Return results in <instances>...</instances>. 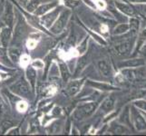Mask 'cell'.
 Here are the masks:
<instances>
[{
    "label": "cell",
    "instance_id": "obj_1",
    "mask_svg": "<svg viewBox=\"0 0 146 136\" xmlns=\"http://www.w3.org/2000/svg\"><path fill=\"white\" fill-rule=\"evenodd\" d=\"M124 38L119 39L113 44V51L118 56H128L133 53L137 34L130 31L123 34Z\"/></svg>",
    "mask_w": 146,
    "mask_h": 136
},
{
    "label": "cell",
    "instance_id": "obj_2",
    "mask_svg": "<svg viewBox=\"0 0 146 136\" xmlns=\"http://www.w3.org/2000/svg\"><path fill=\"white\" fill-rule=\"evenodd\" d=\"M99 102L97 101H84V103H79L72 113V118L77 122H82L88 118L96 112Z\"/></svg>",
    "mask_w": 146,
    "mask_h": 136
},
{
    "label": "cell",
    "instance_id": "obj_3",
    "mask_svg": "<svg viewBox=\"0 0 146 136\" xmlns=\"http://www.w3.org/2000/svg\"><path fill=\"white\" fill-rule=\"evenodd\" d=\"M9 91L17 97L25 100H32L35 94L27 78L25 77L19 78L17 81L9 85Z\"/></svg>",
    "mask_w": 146,
    "mask_h": 136
},
{
    "label": "cell",
    "instance_id": "obj_4",
    "mask_svg": "<svg viewBox=\"0 0 146 136\" xmlns=\"http://www.w3.org/2000/svg\"><path fill=\"white\" fill-rule=\"evenodd\" d=\"M72 10L69 8H63L62 11L60 12L58 17L54 22V24L51 26L48 30L50 34H60L64 32V28L66 27L67 24L69 22V19L71 17Z\"/></svg>",
    "mask_w": 146,
    "mask_h": 136
},
{
    "label": "cell",
    "instance_id": "obj_5",
    "mask_svg": "<svg viewBox=\"0 0 146 136\" xmlns=\"http://www.w3.org/2000/svg\"><path fill=\"white\" fill-rule=\"evenodd\" d=\"M17 21L15 26V29L13 32V37L10 45H15V46L21 47V45L24 42V39L26 37L27 34V23L24 18L20 16V14L17 13Z\"/></svg>",
    "mask_w": 146,
    "mask_h": 136
},
{
    "label": "cell",
    "instance_id": "obj_6",
    "mask_svg": "<svg viewBox=\"0 0 146 136\" xmlns=\"http://www.w3.org/2000/svg\"><path fill=\"white\" fill-rule=\"evenodd\" d=\"M85 78H74L72 81L66 83V86L64 89L63 94L66 97H74L82 90L85 84Z\"/></svg>",
    "mask_w": 146,
    "mask_h": 136
},
{
    "label": "cell",
    "instance_id": "obj_7",
    "mask_svg": "<svg viewBox=\"0 0 146 136\" xmlns=\"http://www.w3.org/2000/svg\"><path fill=\"white\" fill-rule=\"evenodd\" d=\"M131 120H132L133 127L137 131H146V119L141 111L131 105Z\"/></svg>",
    "mask_w": 146,
    "mask_h": 136
},
{
    "label": "cell",
    "instance_id": "obj_8",
    "mask_svg": "<svg viewBox=\"0 0 146 136\" xmlns=\"http://www.w3.org/2000/svg\"><path fill=\"white\" fill-rule=\"evenodd\" d=\"M4 5H5V7L1 14V16H2L1 20L6 27L13 28L14 24H15V17H16L14 5L11 3V1H6V3Z\"/></svg>",
    "mask_w": 146,
    "mask_h": 136
},
{
    "label": "cell",
    "instance_id": "obj_9",
    "mask_svg": "<svg viewBox=\"0 0 146 136\" xmlns=\"http://www.w3.org/2000/svg\"><path fill=\"white\" fill-rule=\"evenodd\" d=\"M62 9H63V7L59 4L56 7L52 9L51 11H49L48 13L43 15L41 17H39L40 23H41L42 26L46 29H49L51 27L52 25L54 24V22L56 20V18L58 17L60 12L62 11Z\"/></svg>",
    "mask_w": 146,
    "mask_h": 136
},
{
    "label": "cell",
    "instance_id": "obj_10",
    "mask_svg": "<svg viewBox=\"0 0 146 136\" xmlns=\"http://www.w3.org/2000/svg\"><path fill=\"white\" fill-rule=\"evenodd\" d=\"M115 104H116V98L113 96V94H111L102 101L101 104L98 105V108L96 110L97 113L100 115H106L110 113L114 110Z\"/></svg>",
    "mask_w": 146,
    "mask_h": 136
},
{
    "label": "cell",
    "instance_id": "obj_11",
    "mask_svg": "<svg viewBox=\"0 0 146 136\" xmlns=\"http://www.w3.org/2000/svg\"><path fill=\"white\" fill-rule=\"evenodd\" d=\"M90 61H91V52H85L80 55V57L75 64V68L74 72V78H76L79 74H81L84 70L87 67Z\"/></svg>",
    "mask_w": 146,
    "mask_h": 136
},
{
    "label": "cell",
    "instance_id": "obj_12",
    "mask_svg": "<svg viewBox=\"0 0 146 136\" xmlns=\"http://www.w3.org/2000/svg\"><path fill=\"white\" fill-rule=\"evenodd\" d=\"M85 84L89 87L94 88L95 90L102 91V92H113V91H119L120 88L118 86H115L113 84H111L109 83L105 82H97L93 81V80H85Z\"/></svg>",
    "mask_w": 146,
    "mask_h": 136
},
{
    "label": "cell",
    "instance_id": "obj_13",
    "mask_svg": "<svg viewBox=\"0 0 146 136\" xmlns=\"http://www.w3.org/2000/svg\"><path fill=\"white\" fill-rule=\"evenodd\" d=\"M144 64H146V61H145L144 57L132 56L129 59L119 62L117 64V66L119 69H121V68H135V67H138V66L144 65Z\"/></svg>",
    "mask_w": 146,
    "mask_h": 136
},
{
    "label": "cell",
    "instance_id": "obj_14",
    "mask_svg": "<svg viewBox=\"0 0 146 136\" xmlns=\"http://www.w3.org/2000/svg\"><path fill=\"white\" fill-rule=\"evenodd\" d=\"M114 7L115 8H117L119 12H121L123 15L128 17H136L137 16V12L135 10L134 7L132 6L131 4L123 2V1H120V0H115L114 1Z\"/></svg>",
    "mask_w": 146,
    "mask_h": 136
},
{
    "label": "cell",
    "instance_id": "obj_15",
    "mask_svg": "<svg viewBox=\"0 0 146 136\" xmlns=\"http://www.w3.org/2000/svg\"><path fill=\"white\" fill-rule=\"evenodd\" d=\"M97 69L102 76L105 78H111L113 75V68L110 61L107 59H100L97 62Z\"/></svg>",
    "mask_w": 146,
    "mask_h": 136
},
{
    "label": "cell",
    "instance_id": "obj_16",
    "mask_svg": "<svg viewBox=\"0 0 146 136\" xmlns=\"http://www.w3.org/2000/svg\"><path fill=\"white\" fill-rule=\"evenodd\" d=\"M13 37V28L4 26L0 29V44L5 49H7L11 44Z\"/></svg>",
    "mask_w": 146,
    "mask_h": 136
},
{
    "label": "cell",
    "instance_id": "obj_17",
    "mask_svg": "<svg viewBox=\"0 0 146 136\" xmlns=\"http://www.w3.org/2000/svg\"><path fill=\"white\" fill-rule=\"evenodd\" d=\"M117 121L125 126H127L131 130H133V124H132V120H131V105L126 104L125 106L122 109V111L119 113V116Z\"/></svg>",
    "mask_w": 146,
    "mask_h": 136
},
{
    "label": "cell",
    "instance_id": "obj_18",
    "mask_svg": "<svg viewBox=\"0 0 146 136\" xmlns=\"http://www.w3.org/2000/svg\"><path fill=\"white\" fill-rule=\"evenodd\" d=\"M107 132L112 134H128L132 132V130L125 125L120 123L117 120H114L108 124Z\"/></svg>",
    "mask_w": 146,
    "mask_h": 136
},
{
    "label": "cell",
    "instance_id": "obj_19",
    "mask_svg": "<svg viewBox=\"0 0 146 136\" xmlns=\"http://www.w3.org/2000/svg\"><path fill=\"white\" fill-rule=\"evenodd\" d=\"M60 3L58 2V0H54V1H50V2H44L37 7L34 15H36V17H41L43 15L48 13L49 11H51L54 7H56Z\"/></svg>",
    "mask_w": 146,
    "mask_h": 136
},
{
    "label": "cell",
    "instance_id": "obj_20",
    "mask_svg": "<svg viewBox=\"0 0 146 136\" xmlns=\"http://www.w3.org/2000/svg\"><path fill=\"white\" fill-rule=\"evenodd\" d=\"M26 77L33 90V92L35 93L36 88V80H37L36 69H35L33 66L29 64L27 67H26Z\"/></svg>",
    "mask_w": 146,
    "mask_h": 136
},
{
    "label": "cell",
    "instance_id": "obj_21",
    "mask_svg": "<svg viewBox=\"0 0 146 136\" xmlns=\"http://www.w3.org/2000/svg\"><path fill=\"white\" fill-rule=\"evenodd\" d=\"M146 42V28H143L142 31H140L137 34L136 40H135V44H134V48L133 51L132 56H138V52L140 48L143 46V44Z\"/></svg>",
    "mask_w": 146,
    "mask_h": 136
},
{
    "label": "cell",
    "instance_id": "obj_22",
    "mask_svg": "<svg viewBox=\"0 0 146 136\" xmlns=\"http://www.w3.org/2000/svg\"><path fill=\"white\" fill-rule=\"evenodd\" d=\"M57 64H58L59 74H60V76H61L62 81L66 84L68 82L69 78L71 77V71H70L66 63L64 61H59Z\"/></svg>",
    "mask_w": 146,
    "mask_h": 136
},
{
    "label": "cell",
    "instance_id": "obj_23",
    "mask_svg": "<svg viewBox=\"0 0 146 136\" xmlns=\"http://www.w3.org/2000/svg\"><path fill=\"white\" fill-rule=\"evenodd\" d=\"M63 122L61 120H53L46 127V131L48 134H57L62 131Z\"/></svg>",
    "mask_w": 146,
    "mask_h": 136
},
{
    "label": "cell",
    "instance_id": "obj_24",
    "mask_svg": "<svg viewBox=\"0 0 146 136\" xmlns=\"http://www.w3.org/2000/svg\"><path fill=\"white\" fill-rule=\"evenodd\" d=\"M7 52H8V56L13 63H18L19 58L23 53L22 47L15 46V45H9L7 48Z\"/></svg>",
    "mask_w": 146,
    "mask_h": 136
},
{
    "label": "cell",
    "instance_id": "obj_25",
    "mask_svg": "<svg viewBox=\"0 0 146 136\" xmlns=\"http://www.w3.org/2000/svg\"><path fill=\"white\" fill-rule=\"evenodd\" d=\"M57 90H58L57 85L52 83L40 89V94H41V95L44 97H50V96L52 97L53 95H54L57 93Z\"/></svg>",
    "mask_w": 146,
    "mask_h": 136
},
{
    "label": "cell",
    "instance_id": "obj_26",
    "mask_svg": "<svg viewBox=\"0 0 146 136\" xmlns=\"http://www.w3.org/2000/svg\"><path fill=\"white\" fill-rule=\"evenodd\" d=\"M129 31H130L129 24L123 22V23H121L114 27V28L112 31V36H123L125 34H127Z\"/></svg>",
    "mask_w": 146,
    "mask_h": 136
},
{
    "label": "cell",
    "instance_id": "obj_27",
    "mask_svg": "<svg viewBox=\"0 0 146 136\" xmlns=\"http://www.w3.org/2000/svg\"><path fill=\"white\" fill-rule=\"evenodd\" d=\"M133 74H134V79H135L134 82L146 80V64L133 68Z\"/></svg>",
    "mask_w": 146,
    "mask_h": 136
},
{
    "label": "cell",
    "instance_id": "obj_28",
    "mask_svg": "<svg viewBox=\"0 0 146 136\" xmlns=\"http://www.w3.org/2000/svg\"><path fill=\"white\" fill-rule=\"evenodd\" d=\"M79 24L81 25V26L83 27V28L84 29V30H86V32L89 34V36H91V37H93L94 39H95V41H96L98 44H102V45H106L107 44V42L105 41V40L102 37V36H100L98 34H96L95 33L94 30H92V29H89L88 27H86L84 26V25L83 24V23H81L79 21Z\"/></svg>",
    "mask_w": 146,
    "mask_h": 136
},
{
    "label": "cell",
    "instance_id": "obj_29",
    "mask_svg": "<svg viewBox=\"0 0 146 136\" xmlns=\"http://www.w3.org/2000/svg\"><path fill=\"white\" fill-rule=\"evenodd\" d=\"M140 20L136 17H131L129 18V27H130V32L137 34L139 33L140 29Z\"/></svg>",
    "mask_w": 146,
    "mask_h": 136
},
{
    "label": "cell",
    "instance_id": "obj_30",
    "mask_svg": "<svg viewBox=\"0 0 146 136\" xmlns=\"http://www.w3.org/2000/svg\"><path fill=\"white\" fill-rule=\"evenodd\" d=\"M15 103H16V110L20 113H26L29 108V104L27 103V101L25 99L18 100L17 102H16Z\"/></svg>",
    "mask_w": 146,
    "mask_h": 136
},
{
    "label": "cell",
    "instance_id": "obj_31",
    "mask_svg": "<svg viewBox=\"0 0 146 136\" xmlns=\"http://www.w3.org/2000/svg\"><path fill=\"white\" fill-rule=\"evenodd\" d=\"M40 4H41V1H40V0H28L27 2H26V6H25V7H26L27 11L28 13L34 14Z\"/></svg>",
    "mask_w": 146,
    "mask_h": 136
},
{
    "label": "cell",
    "instance_id": "obj_32",
    "mask_svg": "<svg viewBox=\"0 0 146 136\" xmlns=\"http://www.w3.org/2000/svg\"><path fill=\"white\" fill-rule=\"evenodd\" d=\"M88 40H89V36H85L84 39L83 40L82 42H80V44L76 46V52L78 54V55H81L83 54H84L85 52L87 51V48H88Z\"/></svg>",
    "mask_w": 146,
    "mask_h": 136
},
{
    "label": "cell",
    "instance_id": "obj_33",
    "mask_svg": "<svg viewBox=\"0 0 146 136\" xmlns=\"http://www.w3.org/2000/svg\"><path fill=\"white\" fill-rule=\"evenodd\" d=\"M133 106L136 107L138 110H141V112L146 113V98H138L133 100V102L132 103Z\"/></svg>",
    "mask_w": 146,
    "mask_h": 136
},
{
    "label": "cell",
    "instance_id": "obj_34",
    "mask_svg": "<svg viewBox=\"0 0 146 136\" xmlns=\"http://www.w3.org/2000/svg\"><path fill=\"white\" fill-rule=\"evenodd\" d=\"M18 64H20V66L21 67H24V68L27 67L28 65L31 64V57H30V55H28L26 53H22L21 56H20V58H19Z\"/></svg>",
    "mask_w": 146,
    "mask_h": 136
},
{
    "label": "cell",
    "instance_id": "obj_35",
    "mask_svg": "<svg viewBox=\"0 0 146 136\" xmlns=\"http://www.w3.org/2000/svg\"><path fill=\"white\" fill-rule=\"evenodd\" d=\"M62 3L64 7L69 9H74L81 4V0H62Z\"/></svg>",
    "mask_w": 146,
    "mask_h": 136
},
{
    "label": "cell",
    "instance_id": "obj_36",
    "mask_svg": "<svg viewBox=\"0 0 146 136\" xmlns=\"http://www.w3.org/2000/svg\"><path fill=\"white\" fill-rule=\"evenodd\" d=\"M133 7L135 8H137V9H135L137 14L146 19V4H136Z\"/></svg>",
    "mask_w": 146,
    "mask_h": 136
},
{
    "label": "cell",
    "instance_id": "obj_37",
    "mask_svg": "<svg viewBox=\"0 0 146 136\" xmlns=\"http://www.w3.org/2000/svg\"><path fill=\"white\" fill-rule=\"evenodd\" d=\"M37 44H38V40L36 38H33V37H29L26 41V45H27V48L28 50L36 49Z\"/></svg>",
    "mask_w": 146,
    "mask_h": 136
},
{
    "label": "cell",
    "instance_id": "obj_38",
    "mask_svg": "<svg viewBox=\"0 0 146 136\" xmlns=\"http://www.w3.org/2000/svg\"><path fill=\"white\" fill-rule=\"evenodd\" d=\"M30 65L36 70L44 69V62L41 59H35V60H33V61H31Z\"/></svg>",
    "mask_w": 146,
    "mask_h": 136
},
{
    "label": "cell",
    "instance_id": "obj_39",
    "mask_svg": "<svg viewBox=\"0 0 146 136\" xmlns=\"http://www.w3.org/2000/svg\"><path fill=\"white\" fill-rule=\"evenodd\" d=\"M7 103L6 100L4 99L2 94L0 93V114H4L7 113Z\"/></svg>",
    "mask_w": 146,
    "mask_h": 136
},
{
    "label": "cell",
    "instance_id": "obj_40",
    "mask_svg": "<svg viewBox=\"0 0 146 136\" xmlns=\"http://www.w3.org/2000/svg\"><path fill=\"white\" fill-rule=\"evenodd\" d=\"M62 112H63L62 108L57 106V105H55V106L52 109L51 113H50V115H51L52 117H57V116H59V115L62 113Z\"/></svg>",
    "mask_w": 146,
    "mask_h": 136
},
{
    "label": "cell",
    "instance_id": "obj_41",
    "mask_svg": "<svg viewBox=\"0 0 146 136\" xmlns=\"http://www.w3.org/2000/svg\"><path fill=\"white\" fill-rule=\"evenodd\" d=\"M94 2H95V7L100 10L105 9L107 7V4L104 0H94Z\"/></svg>",
    "mask_w": 146,
    "mask_h": 136
},
{
    "label": "cell",
    "instance_id": "obj_42",
    "mask_svg": "<svg viewBox=\"0 0 146 136\" xmlns=\"http://www.w3.org/2000/svg\"><path fill=\"white\" fill-rule=\"evenodd\" d=\"M13 123L10 122V121H5V122H3L2 123V131L3 133H7V131L9 130L11 127H13Z\"/></svg>",
    "mask_w": 146,
    "mask_h": 136
},
{
    "label": "cell",
    "instance_id": "obj_43",
    "mask_svg": "<svg viewBox=\"0 0 146 136\" xmlns=\"http://www.w3.org/2000/svg\"><path fill=\"white\" fill-rule=\"evenodd\" d=\"M7 134L9 135H18L20 134V127H11L9 130L7 131Z\"/></svg>",
    "mask_w": 146,
    "mask_h": 136
},
{
    "label": "cell",
    "instance_id": "obj_44",
    "mask_svg": "<svg viewBox=\"0 0 146 136\" xmlns=\"http://www.w3.org/2000/svg\"><path fill=\"white\" fill-rule=\"evenodd\" d=\"M138 54L140 55V56H142V57H146V42L143 44V46L140 48L139 52H138Z\"/></svg>",
    "mask_w": 146,
    "mask_h": 136
},
{
    "label": "cell",
    "instance_id": "obj_45",
    "mask_svg": "<svg viewBox=\"0 0 146 136\" xmlns=\"http://www.w3.org/2000/svg\"><path fill=\"white\" fill-rule=\"evenodd\" d=\"M132 4H146V0H126Z\"/></svg>",
    "mask_w": 146,
    "mask_h": 136
},
{
    "label": "cell",
    "instance_id": "obj_46",
    "mask_svg": "<svg viewBox=\"0 0 146 136\" xmlns=\"http://www.w3.org/2000/svg\"><path fill=\"white\" fill-rule=\"evenodd\" d=\"M4 26H5V25H4V23L2 22V20H0V29H1Z\"/></svg>",
    "mask_w": 146,
    "mask_h": 136
},
{
    "label": "cell",
    "instance_id": "obj_47",
    "mask_svg": "<svg viewBox=\"0 0 146 136\" xmlns=\"http://www.w3.org/2000/svg\"><path fill=\"white\" fill-rule=\"evenodd\" d=\"M41 2H50V1H54V0H40Z\"/></svg>",
    "mask_w": 146,
    "mask_h": 136
},
{
    "label": "cell",
    "instance_id": "obj_48",
    "mask_svg": "<svg viewBox=\"0 0 146 136\" xmlns=\"http://www.w3.org/2000/svg\"><path fill=\"white\" fill-rule=\"evenodd\" d=\"M6 1H7V0H0V3H1L2 5H4L5 3H6Z\"/></svg>",
    "mask_w": 146,
    "mask_h": 136
},
{
    "label": "cell",
    "instance_id": "obj_49",
    "mask_svg": "<svg viewBox=\"0 0 146 136\" xmlns=\"http://www.w3.org/2000/svg\"><path fill=\"white\" fill-rule=\"evenodd\" d=\"M1 14H2V9L0 8V16H1Z\"/></svg>",
    "mask_w": 146,
    "mask_h": 136
},
{
    "label": "cell",
    "instance_id": "obj_50",
    "mask_svg": "<svg viewBox=\"0 0 146 136\" xmlns=\"http://www.w3.org/2000/svg\"><path fill=\"white\" fill-rule=\"evenodd\" d=\"M143 114L144 115V117H145V119H146V113H143Z\"/></svg>",
    "mask_w": 146,
    "mask_h": 136
},
{
    "label": "cell",
    "instance_id": "obj_51",
    "mask_svg": "<svg viewBox=\"0 0 146 136\" xmlns=\"http://www.w3.org/2000/svg\"><path fill=\"white\" fill-rule=\"evenodd\" d=\"M23 1H24V2H27V1H28V0H23Z\"/></svg>",
    "mask_w": 146,
    "mask_h": 136
},
{
    "label": "cell",
    "instance_id": "obj_52",
    "mask_svg": "<svg viewBox=\"0 0 146 136\" xmlns=\"http://www.w3.org/2000/svg\"><path fill=\"white\" fill-rule=\"evenodd\" d=\"M0 82H1V74H0Z\"/></svg>",
    "mask_w": 146,
    "mask_h": 136
}]
</instances>
